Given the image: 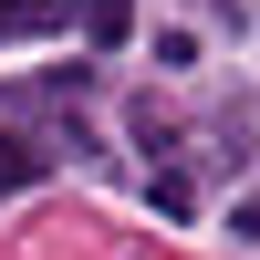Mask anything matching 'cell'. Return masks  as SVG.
Masks as SVG:
<instances>
[{
	"mask_svg": "<svg viewBox=\"0 0 260 260\" xmlns=\"http://www.w3.org/2000/svg\"><path fill=\"white\" fill-rule=\"evenodd\" d=\"M42 167H52V146H42V136H21V125H0V198H11V187H31Z\"/></svg>",
	"mask_w": 260,
	"mask_h": 260,
	"instance_id": "obj_1",
	"label": "cell"
},
{
	"mask_svg": "<svg viewBox=\"0 0 260 260\" xmlns=\"http://www.w3.org/2000/svg\"><path fill=\"white\" fill-rule=\"evenodd\" d=\"M62 21V0H0V42H42Z\"/></svg>",
	"mask_w": 260,
	"mask_h": 260,
	"instance_id": "obj_3",
	"label": "cell"
},
{
	"mask_svg": "<svg viewBox=\"0 0 260 260\" xmlns=\"http://www.w3.org/2000/svg\"><path fill=\"white\" fill-rule=\"evenodd\" d=\"M125 31H136V0H83V42L94 52H125Z\"/></svg>",
	"mask_w": 260,
	"mask_h": 260,
	"instance_id": "obj_2",
	"label": "cell"
},
{
	"mask_svg": "<svg viewBox=\"0 0 260 260\" xmlns=\"http://www.w3.org/2000/svg\"><path fill=\"white\" fill-rule=\"evenodd\" d=\"M229 229H240V240H260V198H250V208H240V219H229Z\"/></svg>",
	"mask_w": 260,
	"mask_h": 260,
	"instance_id": "obj_4",
	"label": "cell"
}]
</instances>
